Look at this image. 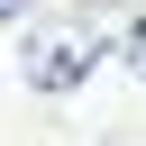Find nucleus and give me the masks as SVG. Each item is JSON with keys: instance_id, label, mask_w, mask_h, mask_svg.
I'll list each match as a JSON object with an SVG mask.
<instances>
[{"instance_id": "obj_1", "label": "nucleus", "mask_w": 146, "mask_h": 146, "mask_svg": "<svg viewBox=\"0 0 146 146\" xmlns=\"http://www.w3.org/2000/svg\"><path fill=\"white\" fill-rule=\"evenodd\" d=\"M91 64H100V27H91V18H55V27H36V36L18 46V73H27L36 91H73Z\"/></svg>"}, {"instance_id": "obj_2", "label": "nucleus", "mask_w": 146, "mask_h": 146, "mask_svg": "<svg viewBox=\"0 0 146 146\" xmlns=\"http://www.w3.org/2000/svg\"><path fill=\"white\" fill-rule=\"evenodd\" d=\"M119 55H128V73H137V82H146V18H137V27H128V46H119Z\"/></svg>"}, {"instance_id": "obj_3", "label": "nucleus", "mask_w": 146, "mask_h": 146, "mask_svg": "<svg viewBox=\"0 0 146 146\" xmlns=\"http://www.w3.org/2000/svg\"><path fill=\"white\" fill-rule=\"evenodd\" d=\"M27 9H36V0H0V18H27Z\"/></svg>"}]
</instances>
